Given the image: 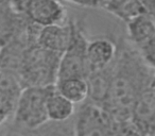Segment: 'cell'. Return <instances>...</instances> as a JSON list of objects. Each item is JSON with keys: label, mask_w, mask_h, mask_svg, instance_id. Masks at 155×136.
<instances>
[{"label": "cell", "mask_w": 155, "mask_h": 136, "mask_svg": "<svg viewBox=\"0 0 155 136\" xmlns=\"http://www.w3.org/2000/svg\"><path fill=\"white\" fill-rule=\"evenodd\" d=\"M78 7L87 8V9H101L104 0H63Z\"/></svg>", "instance_id": "17"}, {"label": "cell", "mask_w": 155, "mask_h": 136, "mask_svg": "<svg viewBox=\"0 0 155 136\" xmlns=\"http://www.w3.org/2000/svg\"><path fill=\"white\" fill-rule=\"evenodd\" d=\"M9 2V0H0V5H5Z\"/></svg>", "instance_id": "18"}, {"label": "cell", "mask_w": 155, "mask_h": 136, "mask_svg": "<svg viewBox=\"0 0 155 136\" xmlns=\"http://www.w3.org/2000/svg\"><path fill=\"white\" fill-rule=\"evenodd\" d=\"M31 20L16 14L8 3L0 5V48L8 44Z\"/></svg>", "instance_id": "13"}, {"label": "cell", "mask_w": 155, "mask_h": 136, "mask_svg": "<svg viewBox=\"0 0 155 136\" xmlns=\"http://www.w3.org/2000/svg\"><path fill=\"white\" fill-rule=\"evenodd\" d=\"M117 43L110 37H97L87 43L86 58L88 75L110 66L115 60Z\"/></svg>", "instance_id": "9"}, {"label": "cell", "mask_w": 155, "mask_h": 136, "mask_svg": "<svg viewBox=\"0 0 155 136\" xmlns=\"http://www.w3.org/2000/svg\"><path fill=\"white\" fill-rule=\"evenodd\" d=\"M101 9L127 22L143 13L154 14V0H104Z\"/></svg>", "instance_id": "11"}, {"label": "cell", "mask_w": 155, "mask_h": 136, "mask_svg": "<svg viewBox=\"0 0 155 136\" xmlns=\"http://www.w3.org/2000/svg\"><path fill=\"white\" fill-rule=\"evenodd\" d=\"M8 5L16 14L28 17L29 8L31 5V0H9Z\"/></svg>", "instance_id": "16"}, {"label": "cell", "mask_w": 155, "mask_h": 136, "mask_svg": "<svg viewBox=\"0 0 155 136\" xmlns=\"http://www.w3.org/2000/svg\"><path fill=\"white\" fill-rule=\"evenodd\" d=\"M88 38L84 24L81 20L72 19V34L67 48L61 54L58 69V79L67 77L88 76L86 48ZM56 79V80H58Z\"/></svg>", "instance_id": "5"}, {"label": "cell", "mask_w": 155, "mask_h": 136, "mask_svg": "<svg viewBox=\"0 0 155 136\" xmlns=\"http://www.w3.org/2000/svg\"><path fill=\"white\" fill-rule=\"evenodd\" d=\"M72 34V19L63 24L41 27L39 29L37 44L51 51L62 54L67 48Z\"/></svg>", "instance_id": "10"}, {"label": "cell", "mask_w": 155, "mask_h": 136, "mask_svg": "<svg viewBox=\"0 0 155 136\" xmlns=\"http://www.w3.org/2000/svg\"><path fill=\"white\" fill-rule=\"evenodd\" d=\"M75 105L67 98H65L55 88V85H51L46 97V111L48 119L55 122H64L73 117Z\"/></svg>", "instance_id": "12"}, {"label": "cell", "mask_w": 155, "mask_h": 136, "mask_svg": "<svg viewBox=\"0 0 155 136\" xmlns=\"http://www.w3.org/2000/svg\"><path fill=\"white\" fill-rule=\"evenodd\" d=\"M54 85L58 93L75 105L82 103L88 98V82L85 77H67L58 79Z\"/></svg>", "instance_id": "14"}, {"label": "cell", "mask_w": 155, "mask_h": 136, "mask_svg": "<svg viewBox=\"0 0 155 136\" xmlns=\"http://www.w3.org/2000/svg\"><path fill=\"white\" fill-rule=\"evenodd\" d=\"M72 124L73 135H116L117 120L101 104L88 98L75 108Z\"/></svg>", "instance_id": "4"}, {"label": "cell", "mask_w": 155, "mask_h": 136, "mask_svg": "<svg viewBox=\"0 0 155 136\" xmlns=\"http://www.w3.org/2000/svg\"><path fill=\"white\" fill-rule=\"evenodd\" d=\"M127 41L141 55L154 66L155 61V22L154 14L143 13L125 22Z\"/></svg>", "instance_id": "6"}, {"label": "cell", "mask_w": 155, "mask_h": 136, "mask_svg": "<svg viewBox=\"0 0 155 136\" xmlns=\"http://www.w3.org/2000/svg\"><path fill=\"white\" fill-rule=\"evenodd\" d=\"M18 96L19 94L0 89V128L11 119Z\"/></svg>", "instance_id": "15"}, {"label": "cell", "mask_w": 155, "mask_h": 136, "mask_svg": "<svg viewBox=\"0 0 155 136\" xmlns=\"http://www.w3.org/2000/svg\"><path fill=\"white\" fill-rule=\"evenodd\" d=\"M107 94L101 105L116 120L130 119L138 96L154 83V66L147 63L127 41L118 38Z\"/></svg>", "instance_id": "1"}, {"label": "cell", "mask_w": 155, "mask_h": 136, "mask_svg": "<svg viewBox=\"0 0 155 136\" xmlns=\"http://www.w3.org/2000/svg\"><path fill=\"white\" fill-rule=\"evenodd\" d=\"M61 53L33 44L27 47L18 72L22 87L48 86L55 83Z\"/></svg>", "instance_id": "3"}, {"label": "cell", "mask_w": 155, "mask_h": 136, "mask_svg": "<svg viewBox=\"0 0 155 136\" xmlns=\"http://www.w3.org/2000/svg\"><path fill=\"white\" fill-rule=\"evenodd\" d=\"M28 17L39 27L63 24L68 19L63 0H31Z\"/></svg>", "instance_id": "8"}, {"label": "cell", "mask_w": 155, "mask_h": 136, "mask_svg": "<svg viewBox=\"0 0 155 136\" xmlns=\"http://www.w3.org/2000/svg\"><path fill=\"white\" fill-rule=\"evenodd\" d=\"M53 85V84H52ZM48 86H27L20 91L11 119L2 127L7 134H33L49 121L46 111ZM1 127V128H2Z\"/></svg>", "instance_id": "2"}, {"label": "cell", "mask_w": 155, "mask_h": 136, "mask_svg": "<svg viewBox=\"0 0 155 136\" xmlns=\"http://www.w3.org/2000/svg\"><path fill=\"white\" fill-rule=\"evenodd\" d=\"M130 120L142 136L155 134V88L154 83L141 91L132 108Z\"/></svg>", "instance_id": "7"}]
</instances>
